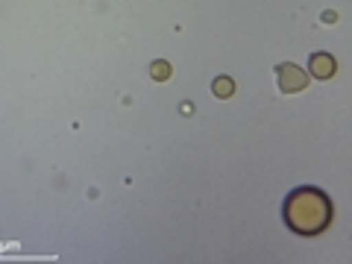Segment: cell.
Segmentation results:
<instances>
[{
  "label": "cell",
  "instance_id": "cell-1",
  "mask_svg": "<svg viewBox=\"0 0 352 264\" xmlns=\"http://www.w3.org/2000/svg\"><path fill=\"white\" fill-rule=\"evenodd\" d=\"M282 217L291 232L296 235H320L332 223V200L320 188H294L285 197Z\"/></svg>",
  "mask_w": 352,
  "mask_h": 264
},
{
  "label": "cell",
  "instance_id": "cell-2",
  "mask_svg": "<svg viewBox=\"0 0 352 264\" xmlns=\"http://www.w3.org/2000/svg\"><path fill=\"white\" fill-rule=\"evenodd\" d=\"M279 88L285 94H294V91H302V88L308 85V74L302 71V68H296V65H291V62H285V65H279Z\"/></svg>",
  "mask_w": 352,
  "mask_h": 264
},
{
  "label": "cell",
  "instance_id": "cell-3",
  "mask_svg": "<svg viewBox=\"0 0 352 264\" xmlns=\"http://www.w3.org/2000/svg\"><path fill=\"white\" fill-rule=\"evenodd\" d=\"M308 71H311L317 80H329V76H335V59L329 56V53H314L311 62H308Z\"/></svg>",
  "mask_w": 352,
  "mask_h": 264
},
{
  "label": "cell",
  "instance_id": "cell-4",
  "mask_svg": "<svg viewBox=\"0 0 352 264\" xmlns=\"http://www.w3.org/2000/svg\"><path fill=\"white\" fill-rule=\"evenodd\" d=\"M212 88H214L217 97H232V94H235V82L229 80V76H217Z\"/></svg>",
  "mask_w": 352,
  "mask_h": 264
},
{
  "label": "cell",
  "instance_id": "cell-5",
  "mask_svg": "<svg viewBox=\"0 0 352 264\" xmlns=\"http://www.w3.org/2000/svg\"><path fill=\"white\" fill-rule=\"evenodd\" d=\"M153 76H156V80H168L170 76V65L168 62H153Z\"/></svg>",
  "mask_w": 352,
  "mask_h": 264
}]
</instances>
